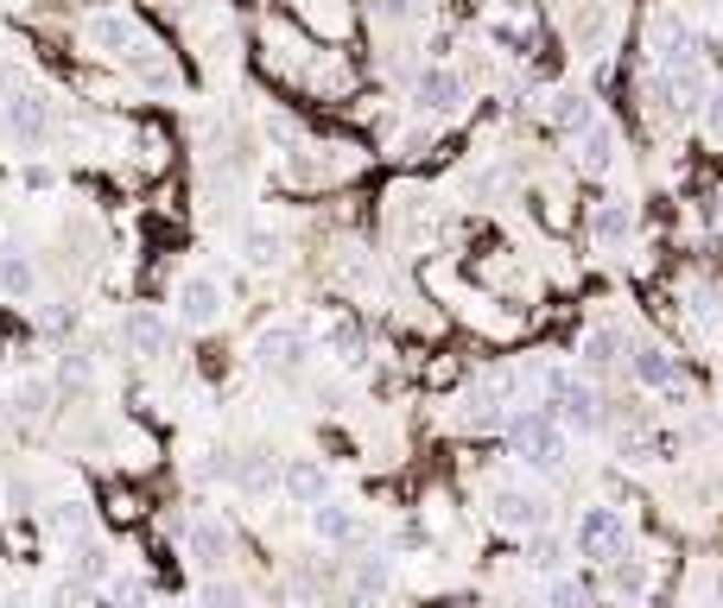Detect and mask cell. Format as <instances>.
I'll return each mask as SVG.
<instances>
[{
    "mask_svg": "<svg viewBox=\"0 0 723 608\" xmlns=\"http://www.w3.org/2000/svg\"><path fill=\"white\" fill-rule=\"evenodd\" d=\"M197 608H248V589L235 577H204V589H197Z\"/></svg>",
    "mask_w": 723,
    "mask_h": 608,
    "instance_id": "f1b7e54d",
    "label": "cell"
},
{
    "mask_svg": "<svg viewBox=\"0 0 723 608\" xmlns=\"http://www.w3.org/2000/svg\"><path fill=\"white\" fill-rule=\"evenodd\" d=\"M540 405H552V419L565 431H578V437H591V431L616 425V412H609V400H603V387L584 374H571L565 361H546L540 368Z\"/></svg>",
    "mask_w": 723,
    "mask_h": 608,
    "instance_id": "6da1fadb",
    "label": "cell"
},
{
    "mask_svg": "<svg viewBox=\"0 0 723 608\" xmlns=\"http://www.w3.org/2000/svg\"><path fill=\"white\" fill-rule=\"evenodd\" d=\"M147 596H153L147 577H115V583H108V602H115V608H147Z\"/></svg>",
    "mask_w": 723,
    "mask_h": 608,
    "instance_id": "1f68e13d",
    "label": "cell"
},
{
    "mask_svg": "<svg viewBox=\"0 0 723 608\" xmlns=\"http://www.w3.org/2000/svg\"><path fill=\"white\" fill-rule=\"evenodd\" d=\"M241 260H248L255 273H273V267H280V260H285V241H280V235H273V228H267V222L241 228Z\"/></svg>",
    "mask_w": 723,
    "mask_h": 608,
    "instance_id": "7402d4cb",
    "label": "cell"
},
{
    "mask_svg": "<svg viewBox=\"0 0 723 608\" xmlns=\"http://www.w3.org/2000/svg\"><path fill=\"white\" fill-rule=\"evenodd\" d=\"M7 133H13L20 146H39V140L52 133V108H45V96L20 89V96L7 101Z\"/></svg>",
    "mask_w": 723,
    "mask_h": 608,
    "instance_id": "2e32d148",
    "label": "cell"
},
{
    "mask_svg": "<svg viewBox=\"0 0 723 608\" xmlns=\"http://www.w3.org/2000/svg\"><path fill=\"white\" fill-rule=\"evenodd\" d=\"M108 577H115L108 545H102V539H77V583L89 589V583H108Z\"/></svg>",
    "mask_w": 723,
    "mask_h": 608,
    "instance_id": "83f0119b",
    "label": "cell"
},
{
    "mask_svg": "<svg viewBox=\"0 0 723 608\" xmlns=\"http://www.w3.org/2000/svg\"><path fill=\"white\" fill-rule=\"evenodd\" d=\"M628 374L641 380V387H660V393H672V387H679V355H672L667 343L641 336V343L628 349Z\"/></svg>",
    "mask_w": 723,
    "mask_h": 608,
    "instance_id": "5bb4252c",
    "label": "cell"
},
{
    "mask_svg": "<svg viewBox=\"0 0 723 608\" xmlns=\"http://www.w3.org/2000/svg\"><path fill=\"white\" fill-rule=\"evenodd\" d=\"M464 101H470L464 70H451V64H425V70L413 76V108L419 115H457Z\"/></svg>",
    "mask_w": 723,
    "mask_h": 608,
    "instance_id": "ba28073f",
    "label": "cell"
},
{
    "mask_svg": "<svg viewBox=\"0 0 723 608\" xmlns=\"http://www.w3.org/2000/svg\"><path fill=\"white\" fill-rule=\"evenodd\" d=\"M628 552V520L616 507H584L578 526H571V557H591V564H609V557Z\"/></svg>",
    "mask_w": 723,
    "mask_h": 608,
    "instance_id": "5b68a950",
    "label": "cell"
},
{
    "mask_svg": "<svg viewBox=\"0 0 723 608\" xmlns=\"http://www.w3.org/2000/svg\"><path fill=\"white\" fill-rule=\"evenodd\" d=\"M393 589V557L388 552H356L349 557V596H362V602H388Z\"/></svg>",
    "mask_w": 723,
    "mask_h": 608,
    "instance_id": "9a60e30c",
    "label": "cell"
},
{
    "mask_svg": "<svg viewBox=\"0 0 723 608\" xmlns=\"http://www.w3.org/2000/svg\"><path fill=\"white\" fill-rule=\"evenodd\" d=\"M540 608H596V589L584 577H571V571H559V577L540 583Z\"/></svg>",
    "mask_w": 723,
    "mask_h": 608,
    "instance_id": "603a6c76",
    "label": "cell"
},
{
    "mask_svg": "<svg viewBox=\"0 0 723 608\" xmlns=\"http://www.w3.org/2000/svg\"><path fill=\"white\" fill-rule=\"evenodd\" d=\"M565 557H571V539H546V532L527 539V564H533L540 577H559V571H565Z\"/></svg>",
    "mask_w": 723,
    "mask_h": 608,
    "instance_id": "d4e9b609",
    "label": "cell"
},
{
    "mask_svg": "<svg viewBox=\"0 0 723 608\" xmlns=\"http://www.w3.org/2000/svg\"><path fill=\"white\" fill-rule=\"evenodd\" d=\"M311 349H317V343H311L305 324H267L255 336V361L267 368V374H299V368L311 361Z\"/></svg>",
    "mask_w": 723,
    "mask_h": 608,
    "instance_id": "52a82bcc",
    "label": "cell"
},
{
    "mask_svg": "<svg viewBox=\"0 0 723 608\" xmlns=\"http://www.w3.org/2000/svg\"><path fill=\"white\" fill-rule=\"evenodd\" d=\"M89 45L102 51V57H121V64H133L140 51H147V39H140V25L128 20V13H89Z\"/></svg>",
    "mask_w": 723,
    "mask_h": 608,
    "instance_id": "4fadbf2b",
    "label": "cell"
},
{
    "mask_svg": "<svg viewBox=\"0 0 723 608\" xmlns=\"http://www.w3.org/2000/svg\"><path fill=\"white\" fill-rule=\"evenodd\" d=\"M603 583H609V596H622V602H641L647 589H654V564L635 552H622L603 564Z\"/></svg>",
    "mask_w": 723,
    "mask_h": 608,
    "instance_id": "ac0fdd59",
    "label": "cell"
},
{
    "mask_svg": "<svg viewBox=\"0 0 723 608\" xmlns=\"http://www.w3.org/2000/svg\"><path fill=\"white\" fill-rule=\"evenodd\" d=\"M45 520H52V532H64V539H89V513H83V501H57Z\"/></svg>",
    "mask_w": 723,
    "mask_h": 608,
    "instance_id": "4dcf8cb0",
    "label": "cell"
},
{
    "mask_svg": "<svg viewBox=\"0 0 723 608\" xmlns=\"http://www.w3.org/2000/svg\"><path fill=\"white\" fill-rule=\"evenodd\" d=\"M229 481L241 495H273V488H280V463H273V450H235Z\"/></svg>",
    "mask_w": 723,
    "mask_h": 608,
    "instance_id": "44dd1931",
    "label": "cell"
},
{
    "mask_svg": "<svg viewBox=\"0 0 723 608\" xmlns=\"http://www.w3.org/2000/svg\"><path fill=\"white\" fill-rule=\"evenodd\" d=\"M324 349H331L336 361H362V324L356 317H331V324H324Z\"/></svg>",
    "mask_w": 723,
    "mask_h": 608,
    "instance_id": "4316f807",
    "label": "cell"
},
{
    "mask_svg": "<svg viewBox=\"0 0 723 608\" xmlns=\"http://www.w3.org/2000/svg\"><path fill=\"white\" fill-rule=\"evenodd\" d=\"M489 520L515 539H533V532L552 526V501L540 488H520V481H489Z\"/></svg>",
    "mask_w": 723,
    "mask_h": 608,
    "instance_id": "3957f363",
    "label": "cell"
},
{
    "mask_svg": "<svg viewBox=\"0 0 723 608\" xmlns=\"http://www.w3.org/2000/svg\"><path fill=\"white\" fill-rule=\"evenodd\" d=\"M0 133H7V101H0Z\"/></svg>",
    "mask_w": 723,
    "mask_h": 608,
    "instance_id": "836d02e7",
    "label": "cell"
},
{
    "mask_svg": "<svg viewBox=\"0 0 723 608\" xmlns=\"http://www.w3.org/2000/svg\"><path fill=\"white\" fill-rule=\"evenodd\" d=\"M635 222H641V209H635L628 197L596 203V216H591V241H596V248H622V241L635 235Z\"/></svg>",
    "mask_w": 723,
    "mask_h": 608,
    "instance_id": "e0dca14e",
    "label": "cell"
},
{
    "mask_svg": "<svg viewBox=\"0 0 723 608\" xmlns=\"http://www.w3.org/2000/svg\"><path fill=\"white\" fill-rule=\"evenodd\" d=\"M172 317L184 329H216L229 317V292H223V279L216 273H184L172 285Z\"/></svg>",
    "mask_w": 723,
    "mask_h": 608,
    "instance_id": "277c9868",
    "label": "cell"
},
{
    "mask_svg": "<svg viewBox=\"0 0 723 608\" xmlns=\"http://www.w3.org/2000/svg\"><path fill=\"white\" fill-rule=\"evenodd\" d=\"M179 539H184V557H191L197 571H209V577L235 557V526L223 520V513H209V507H197V513L184 520Z\"/></svg>",
    "mask_w": 723,
    "mask_h": 608,
    "instance_id": "8992f818",
    "label": "cell"
},
{
    "mask_svg": "<svg viewBox=\"0 0 723 608\" xmlns=\"http://www.w3.org/2000/svg\"><path fill=\"white\" fill-rule=\"evenodd\" d=\"M546 121L559 127V133H571V140H578V133H591L603 115H596V101L584 96V89H559V96L546 101Z\"/></svg>",
    "mask_w": 723,
    "mask_h": 608,
    "instance_id": "d6986e66",
    "label": "cell"
},
{
    "mask_svg": "<svg viewBox=\"0 0 723 608\" xmlns=\"http://www.w3.org/2000/svg\"><path fill=\"white\" fill-rule=\"evenodd\" d=\"M280 495L311 513L317 501H331V469H324L317 456H285L280 463Z\"/></svg>",
    "mask_w": 723,
    "mask_h": 608,
    "instance_id": "7c38bea8",
    "label": "cell"
},
{
    "mask_svg": "<svg viewBox=\"0 0 723 608\" xmlns=\"http://www.w3.org/2000/svg\"><path fill=\"white\" fill-rule=\"evenodd\" d=\"M57 387H64V393H89V387H96V361L83 349H64L57 355Z\"/></svg>",
    "mask_w": 723,
    "mask_h": 608,
    "instance_id": "484cf974",
    "label": "cell"
},
{
    "mask_svg": "<svg viewBox=\"0 0 723 608\" xmlns=\"http://www.w3.org/2000/svg\"><path fill=\"white\" fill-rule=\"evenodd\" d=\"M508 450L527 463V469H540V476H552V469H565V450H571V431L552 419V405H515L508 412Z\"/></svg>",
    "mask_w": 723,
    "mask_h": 608,
    "instance_id": "7a4b0ae2",
    "label": "cell"
},
{
    "mask_svg": "<svg viewBox=\"0 0 723 608\" xmlns=\"http://www.w3.org/2000/svg\"><path fill=\"white\" fill-rule=\"evenodd\" d=\"M311 539H317V545H331V552H356L362 539H368V526H362V513L349 501H317L311 507Z\"/></svg>",
    "mask_w": 723,
    "mask_h": 608,
    "instance_id": "9c48e42d",
    "label": "cell"
},
{
    "mask_svg": "<svg viewBox=\"0 0 723 608\" xmlns=\"http://www.w3.org/2000/svg\"><path fill=\"white\" fill-rule=\"evenodd\" d=\"M121 343H128L140 361H159V355H172V317H165L159 304H133L128 317H121Z\"/></svg>",
    "mask_w": 723,
    "mask_h": 608,
    "instance_id": "30bf717a",
    "label": "cell"
},
{
    "mask_svg": "<svg viewBox=\"0 0 723 608\" xmlns=\"http://www.w3.org/2000/svg\"><path fill=\"white\" fill-rule=\"evenodd\" d=\"M32 285H39V267H32L20 248H7L0 253V292H7V298H26Z\"/></svg>",
    "mask_w": 723,
    "mask_h": 608,
    "instance_id": "cb8c5ba5",
    "label": "cell"
},
{
    "mask_svg": "<svg viewBox=\"0 0 723 608\" xmlns=\"http://www.w3.org/2000/svg\"><path fill=\"white\" fill-rule=\"evenodd\" d=\"M45 405H52V380H20V387H13V412H20V419H39Z\"/></svg>",
    "mask_w": 723,
    "mask_h": 608,
    "instance_id": "f546056e",
    "label": "cell"
},
{
    "mask_svg": "<svg viewBox=\"0 0 723 608\" xmlns=\"http://www.w3.org/2000/svg\"><path fill=\"white\" fill-rule=\"evenodd\" d=\"M616 368H628V336L616 324H591L584 343H578V374L603 380V374H616Z\"/></svg>",
    "mask_w": 723,
    "mask_h": 608,
    "instance_id": "8fae6325",
    "label": "cell"
},
{
    "mask_svg": "<svg viewBox=\"0 0 723 608\" xmlns=\"http://www.w3.org/2000/svg\"><path fill=\"white\" fill-rule=\"evenodd\" d=\"M616 152H622V133L609 121H596L591 133H578V172L584 177H603L609 165H616Z\"/></svg>",
    "mask_w": 723,
    "mask_h": 608,
    "instance_id": "ffe728a7",
    "label": "cell"
},
{
    "mask_svg": "<svg viewBox=\"0 0 723 608\" xmlns=\"http://www.w3.org/2000/svg\"><path fill=\"white\" fill-rule=\"evenodd\" d=\"M698 121L711 127V140L723 146V89H711V101H704V115H698Z\"/></svg>",
    "mask_w": 723,
    "mask_h": 608,
    "instance_id": "d6a6232c",
    "label": "cell"
}]
</instances>
